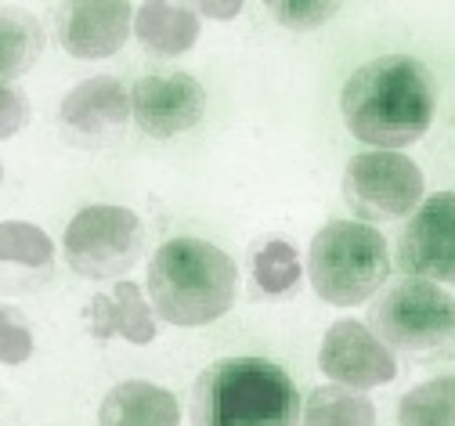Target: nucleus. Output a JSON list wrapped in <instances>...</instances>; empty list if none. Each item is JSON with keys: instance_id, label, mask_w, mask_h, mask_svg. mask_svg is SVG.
I'll return each mask as SVG.
<instances>
[{"instance_id": "nucleus-15", "label": "nucleus", "mask_w": 455, "mask_h": 426, "mask_svg": "<svg viewBox=\"0 0 455 426\" xmlns=\"http://www.w3.org/2000/svg\"><path fill=\"white\" fill-rule=\"evenodd\" d=\"M44 51V29L33 15L0 8V87H8L36 66Z\"/></svg>"}, {"instance_id": "nucleus-8", "label": "nucleus", "mask_w": 455, "mask_h": 426, "mask_svg": "<svg viewBox=\"0 0 455 426\" xmlns=\"http://www.w3.org/2000/svg\"><path fill=\"white\" fill-rule=\"evenodd\" d=\"M397 268L423 282L455 285V192L430 196L416 210L397 242Z\"/></svg>"}, {"instance_id": "nucleus-2", "label": "nucleus", "mask_w": 455, "mask_h": 426, "mask_svg": "<svg viewBox=\"0 0 455 426\" xmlns=\"http://www.w3.org/2000/svg\"><path fill=\"white\" fill-rule=\"evenodd\" d=\"M239 268L203 238H170L148 264V296L170 326H210L232 311Z\"/></svg>"}, {"instance_id": "nucleus-26", "label": "nucleus", "mask_w": 455, "mask_h": 426, "mask_svg": "<svg viewBox=\"0 0 455 426\" xmlns=\"http://www.w3.org/2000/svg\"><path fill=\"white\" fill-rule=\"evenodd\" d=\"M0 181H4V166H0Z\"/></svg>"}, {"instance_id": "nucleus-6", "label": "nucleus", "mask_w": 455, "mask_h": 426, "mask_svg": "<svg viewBox=\"0 0 455 426\" xmlns=\"http://www.w3.org/2000/svg\"><path fill=\"white\" fill-rule=\"evenodd\" d=\"M141 221L127 206H87L66 228V261L84 278H120L138 264Z\"/></svg>"}, {"instance_id": "nucleus-12", "label": "nucleus", "mask_w": 455, "mask_h": 426, "mask_svg": "<svg viewBox=\"0 0 455 426\" xmlns=\"http://www.w3.org/2000/svg\"><path fill=\"white\" fill-rule=\"evenodd\" d=\"M131 119V94L120 80L112 76H94L73 87L62 101V124L91 141H108L120 138Z\"/></svg>"}, {"instance_id": "nucleus-16", "label": "nucleus", "mask_w": 455, "mask_h": 426, "mask_svg": "<svg viewBox=\"0 0 455 426\" xmlns=\"http://www.w3.org/2000/svg\"><path fill=\"white\" fill-rule=\"evenodd\" d=\"M300 426H376V408L351 387H318L304 405Z\"/></svg>"}, {"instance_id": "nucleus-14", "label": "nucleus", "mask_w": 455, "mask_h": 426, "mask_svg": "<svg viewBox=\"0 0 455 426\" xmlns=\"http://www.w3.org/2000/svg\"><path fill=\"white\" fill-rule=\"evenodd\" d=\"M134 29L152 54H185L199 36V15L188 4H141Z\"/></svg>"}, {"instance_id": "nucleus-4", "label": "nucleus", "mask_w": 455, "mask_h": 426, "mask_svg": "<svg viewBox=\"0 0 455 426\" xmlns=\"http://www.w3.org/2000/svg\"><path fill=\"white\" fill-rule=\"evenodd\" d=\"M390 275L387 238L369 224L336 221L311 238V282L315 293L336 308L365 303Z\"/></svg>"}, {"instance_id": "nucleus-1", "label": "nucleus", "mask_w": 455, "mask_h": 426, "mask_svg": "<svg viewBox=\"0 0 455 426\" xmlns=\"http://www.w3.org/2000/svg\"><path fill=\"white\" fill-rule=\"evenodd\" d=\"M339 109L351 134L379 152L416 145L434 119V76L409 54L372 58L347 80Z\"/></svg>"}, {"instance_id": "nucleus-18", "label": "nucleus", "mask_w": 455, "mask_h": 426, "mask_svg": "<svg viewBox=\"0 0 455 426\" xmlns=\"http://www.w3.org/2000/svg\"><path fill=\"white\" fill-rule=\"evenodd\" d=\"M54 261V242L26 221H4L0 224V264L19 268H47Z\"/></svg>"}, {"instance_id": "nucleus-13", "label": "nucleus", "mask_w": 455, "mask_h": 426, "mask_svg": "<svg viewBox=\"0 0 455 426\" xmlns=\"http://www.w3.org/2000/svg\"><path fill=\"white\" fill-rule=\"evenodd\" d=\"M98 426H181V408L170 390L145 380H127L105 394Z\"/></svg>"}, {"instance_id": "nucleus-3", "label": "nucleus", "mask_w": 455, "mask_h": 426, "mask_svg": "<svg viewBox=\"0 0 455 426\" xmlns=\"http://www.w3.org/2000/svg\"><path fill=\"white\" fill-rule=\"evenodd\" d=\"M192 426H300V394L264 358L217 361L192 387Z\"/></svg>"}, {"instance_id": "nucleus-23", "label": "nucleus", "mask_w": 455, "mask_h": 426, "mask_svg": "<svg viewBox=\"0 0 455 426\" xmlns=\"http://www.w3.org/2000/svg\"><path fill=\"white\" fill-rule=\"evenodd\" d=\"M29 119V101L15 87H0V138H12Z\"/></svg>"}, {"instance_id": "nucleus-22", "label": "nucleus", "mask_w": 455, "mask_h": 426, "mask_svg": "<svg viewBox=\"0 0 455 426\" xmlns=\"http://www.w3.org/2000/svg\"><path fill=\"white\" fill-rule=\"evenodd\" d=\"M33 354V333L19 318V311L0 308V361L4 365H22Z\"/></svg>"}, {"instance_id": "nucleus-11", "label": "nucleus", "mask_w": 455, "mask_h": 426, "mask_svg": "<svg viewBox=\"0 0 455 426\" xmlns=\"http://www.w3.org/2000/svg\"><path fill=\"white\" fill-rule=\"evenodd\" d=\"M59 40L73 58H108L116 54L127 36H131V22L134 12L131 4L116 0V4H66L59 12Z\"/></svg>"}, {"instance_id": "nucleus-9", "label": "nucleus", "mask_w": 455, "mask_h": 426, "mask_svg": "<svg viewBox=\"0 0 455 426\" xmlns=\"http://www.w3.org/2000/svg\"><path fill=\"white\" fill-rule=\"evenodd\" d=\"M206 112V91L188 73H152L131 91V116L152 138L192 131Z\"/></svg>"}, {"instance_id": "nucleus-21", "label": "nucleus", "mask_w": 455, "mask_h": 426, "mask_svg": "<svg viewBox=\"0 0 455 426\" xmlns=\"http://www.w3.org/2000/svg\"><path fill=\"white\" fill-rule=\"evenodd\" d=\"M336 12H339V4H329V0H286V4L275 0L271 4V15L290 29H315V26L329 22Z\"/></svg>"}, {"instance_id": "nucleus-25", "label": "nucleus", "mask_w": 455, "mask_h": 426, "mask_svg": "<svg viewBox=\"0 0 455 426\" xmlns=\"http://www.w3.org/2000/svg\"><path fill=\"white\" fill-rule=\"evenodd\" d=\"M239 12L243 4H199V15H213V19H232Z\"/></svg>"}, {"instance_id": "nucleus-17", "label": "nucleus", "mask_w": 455, "mask_h": 426, "mask_svg": "<svg viewBox=\"0 0 455 426\" xmlns=\"http://www.w3.org/2000/svg\"><path fill=\"white\" fill-rule=\"evenodd\" d=\"M402 426H455V376L412 387L397 405Z\"/></svg>"}, {"instance_id": "nucleus-24", "label": "nucleus", "mask_w": 455, "mask_h": 426, "mask_svg": "<svg viewBox=\"0 0 455 426\" xmlns=\"http://www.w3.org/2000/svg\"><path fill=\"white\" fill-rule=\"evenodd\" d=\"M84 318H87V329H91L94 340H108L112 333H116V326H112V296L94 293L91 303H87V311H84Z\"/></svg>"}, {"instance_id": "nucleus-5", "label": "nucleus", "mask_w": 455, "mask_h": 426, "mask_svg": "<svg viewBox=\"0 0 455 426\" xmlns=\"http://www.w3.org/2000/svg\"><path fill=\"white\" fill-rule=\"evenodd\" d=\"M372 326L402 354H437L455 340V300L434 282H397L376 300Z\"/></svg>"}, {"instance_id": "nucleus-19", "label": "nucleus", "mask_w": 455, "mask_h": 426, "mask_svg": "<svg viewBox=\"0 0 455 426\" xmlns=\"http://www.w3.org/2000/svg\"><path fill=\"white\" fill-rule=\"evenodd\" d=\"M253 278L267 296H282L300 282V257L290 242L267 238L264 246L253 253Z\"/></svg>"}, {"instance_id": "nucleus-20", "label": "nucleus", "mask_w": 455, "mask_h": 426, "mask_svg": "<svg viewBox=\"0 0 455 426\" xmlns=\"http://www.w3.org/2000/svg\"><path fill=\"white\" fill-rule=\"evenodd\" d=\"M112 326L131 343H148L156 340V318L152 308L141 300V289L134 282H120L116 296H112Z\"/></svg>"}, {"instance_id": "nucleus-7", "label": "nucleus", "mask_w": 455, "mask_h": 426, "mask_svg": "<svg viewBox=\"0 0 455 426\" xmlns=\"http://www.w3.org/2000/svg\"><path fill=\"white\" fill-rule=\"evenodd\" d=\"M344 196L362 221H397L419 206L423 173L402 152H362L347 163Z\"/></svg>"}, {"instance_id": "nucleus-10", "label": "nucleus", "mask_w": 455, "mask_h": 426, "mask_svg": "<svg viewBox=\"0 0 455 426\" xmlns=\"http://www.w3.org/2000/svg\"><path fill=\"white\" fill-rule=\"evenodd\" d=\"M318 369L339 387L365 390V387L390 383L397 376V361L362 322L344 318L325 333L318 350Z\"/></svg>"}]
</instances>
